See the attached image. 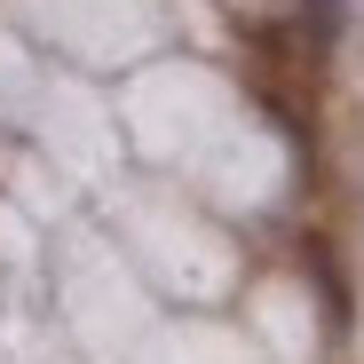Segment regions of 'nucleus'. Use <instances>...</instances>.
Returning <instances> with one entry per match:
<instances>
[{
  "label": "nucleus",
  "instance_id": "1",
  "mask_svg": "<svg viewBox=\"0 0 364 364\" xmlns=\"http://www.w3.org/2000/svg\"><path fill=\"white\" fill-rule=\"evenodd\" d=\"M309 48H317V55L341 48V0H309Z\"/></svg>",
  "mask_w": 364,
  "mask_h": 364
}]
</instances>
